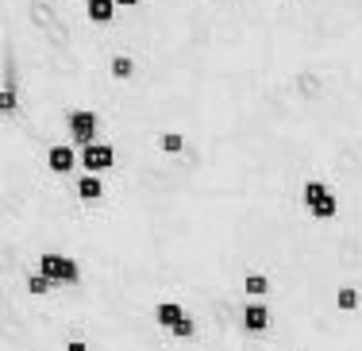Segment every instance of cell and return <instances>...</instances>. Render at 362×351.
<instances>
[{
  "instance_id": "1",
  "label": "cell",
  "mask_w": 362,
  "mask_h": 351,
  "mask_svg": "<svg viewBox=\"0 0 362 351\" xmlns=\"http://www.w3.org/2000/svg\"><path fill=\"white\" fill-rule=\"evenodd\" d=\"M66 135H70L74 147H93V143L105 139V120H100L97 108H70L62 116Z\"/></svg>"
},
{
  "instance_id": "11",
  "label": "cell",
  "mask_w": 362,
  "mask_h": 351,
  "mask_svg": "<svg viewBox=\"0 0 362 351\" xmlns=\"http://www.w3.org/2000/svg\"><path fill=\"white\" fill-rule=\"evenodd\" d=\"M243 289H247V297H262V294H270V278L262 270H251L243 278Z\"/></svg>"
},
{
  "instance_id": "8",
  "label": "cell",
  "mask_w": 362,
  "mask_h": 351,
  "mask_svg": "<svg viewBox=\"0 0 362 351\" xmlns=\"http://www.w3.org/2000/svg\"><path fill=\"white\" fill-rule=\"evenodd\" d=\"M74 193H77V201L97 205L100 197H105V178H100V174H81V178L74 182Z\"/></svg>"
},
{
  "instance_id": "3",
  "label": "cell",
  "mask_w": 362,
  "mask_h": 351,
  "mask_svg": "<svg viewBox=\"0 0 362 351\" xmlns=\"http://www.w3.org/2000/svg\"><path fill=\"white\" fill-rule=\"evenodd\" d=\"M39 274H47L54 286H74V282H81V267H77L70 255H58V251L39 255Z\"/></svg>"
},
{
  "instance_id": "5",
  "label": "cell",
  "mask_w": 362,
  "mask_h": 351,
  "mask_svg": "<svg viewBox=\"0 0 362 351\" xmlns=\"http://www.w3.org/2000/svg\"><path fill=\"white\" fill-rule=\"evenodd\" d=\"M77 162H81V155L74 151V143H50L47 147V170L58 178H70L77 170Z\"/></svg>"
},
{
  "instance_id": "6",
  "label": "cell",
  "mask_w": 362,
  "mask_h": 351,
  "mask_svg": "<svg viewBox=\"0 0 362 351\" xmlns=\"http://www.w3.org/2000/svg\"><path fill=\"white\" fill-rule=\"evenodd\" d=\"M81 12H85V20H89L93 28H112V23L119 20V4H116V0H85Z\"/></svg>"
},
{
  "instance_id": "10",
  "label": "cell",
  "mask_w": 362,
  "mask_h": 351,
  "mask_svg": "<svg viewBox=\"0 0 362 351\" xmlns=\"http://www.w3.org/2000/svg\"><path fill=\"white\" fill-rule=\"evenodd\" d=\"M154 321L170 332L177 321H185V309H181V301H158V305H154Z\"/></svg>"
},
{
  "instance_id": "9",
  "label": "cell",
  "mask_w": 362,
  "mask_h": 351,
  "mask_svg": "<svg viewBox=\"0 0 362 351\" xmlns=\"http://www.w3.org/2000/svg\"><path fill=\"white\" fill-rule=\"evenodd\" d=\"M243 328L255 332V336H262V332L270 328V309H266L262 301H247V309H243Z\"/></svg>"
},
{
  "instance_id": "14",
  "label": "cell",
  "mask_w": 362,
  "mask_h": 351,
  "mask_svg": "<svg viewBox=\"0 0 362 351\" xmlns=\"http://www.w3.org/2000/svg\"><path fill=\"white\" fill-rule=\"evenodd\" d=\"M170 336H177V340H193V336H197V324H193V316H185V321H177L174 328H170Z\"/></svg>"
},
{
  "instance_id": "4",
  "label": "cell",
  "mask_w": 362,
  "mask_h": 351,
  "mask_svg": "<svg viewBox=\"0 0 362 351\" xmlns=\"http://www.w3.org/2000/svg\"><path fill=\"white\" fill-rule=\"evenodd\" d=\"M116 166H119L116 143L100 139V143H93V147H81V170L85 174H108V170H116Z\"/></svg>"
},
{
  "instance_id": "7",
  "label": "cell",
  "mask_w": 362,
  "mask_h": 351,
  "mask_svg": "<svg viewBox=\"0 0 362 351\" xmlns=\"http://www.w3.org/2000/svg\"><path fill=\"white\" fill-rule=\"evenodd\" d=\"M154 147H158L166 159H181L185 147H189V139H185V132H177V127H162L158 139H154Z\"/></svg>"
},
{
  "instance_id": "15",
  "label": "cell",
  "mask_w": 362,
  "mask_h": 351,
  "mask_svg": "<svg viewBox=\"0 0 362 351\" xmlns=\"http://www.w3.org/2000/svg\"><path fill=\"white\" fill-rule=\"evenodd\" d=\"M119 12H135V8H143V0H116Z\"/></svg>"
},
{
  "instance_id": "16",
  "label": "cell",
  "mask_w": 362,
  "mask_h": 351,
  "mask_svg": "<svg viewBox=\"0 0 362 351\" xmlns=\"http://www.w3.org/2000/svg\"><path fill=\"white\" fill-rule=\"evenodd\" d=\"M66 351H89V347H85V340H70V344H66Z\"/></svg>"
},
{
  "instance_id": "12",
  "label": "cell",
  "mask_w": 362,
  "mask_h": 351,
  "mask_svg": "<svg viewBox=\"0 0 362 351\" xmlns=\"http://www.w3.org/2000/svg\"><path fill=\"white\" fill-rule=\"evenodd\" d=\"M335 305H339L343 313H355V309H358V289H355V286H339V294H335Z\"/></svg>"
},
{
  "instance_id": "13",
  "label": "cell",
  "mask_w": 362,
  "mask_h": 351,
  "mask_svg": "<svg viewBox=\"0 0 362 351\" xmlns=\"http://www.w3.org/2000/svg\"><path fill=\"white\" fill-rule=\"evenodd\" d=\"M28 289H31V294H35V297H42V294H50V289H54V282H50L47 278V274H28Z\"/></svg>"
},
{
  "instance_id": "2",
  "label": "cell",
  "mask_w": 362,
  "mask_h": 351,
  "mask_svg": "<svg viewBox=\"0 0 362 351\" xmlns=\"http://www.w3.org/2000/svg\"><path fill=\"white\" fill-rule=\"evenodd\" d=\"M300 205L313 220H332L339 212V193L324 182V178H305L300 182Z\"/></svg>"
}]
</instances>
